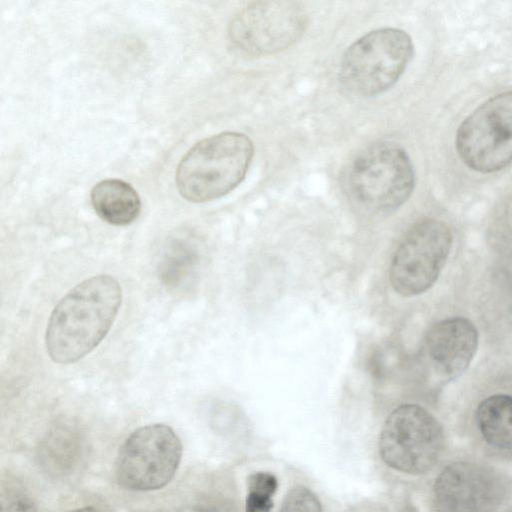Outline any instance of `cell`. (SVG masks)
I'll use <instances>...</instances> for the list:
<instances>
[{"label":"cell","mask_w":512,"mask_h":512,"mask_svg":"<svg viewBox=\"0 0 512 512\" xmlns=\"http://www.w3.org/2000/svg\"><path fill=\"white\" fill-rule=\"evenodd\" d=\"M452 244L449 227L436 219H423L405 233L391 260L389 279L404 297L426 292L437 280Z\"/></svg>","instance_id":"9c48e42d"},{"label":"cell","mask_w":512,"mask_h":512,"mask_svg":"<svg viewBox=\"0 0 512 512\" xmlns=\"http://www.w3.org/2000/svg\"><path fill=\"white\" fill-rule=\"evenodd\" d=\"M90 199L97 215L115 226L131 224L141 211V201L136 190L119 179L98 182L91 190Z\"/></svg>","instance_id":"7c38bea8"},{"label":"cell","mask_w":512,"mask_h":512,"mask_svg":"<svg viewBox=\"0 0 512 512\" xmlns=\"http://www.w3.org/2000/svg\"><path fill=\"white\" fill-rule=\"evenodd\" d=\"M69 512H104V511L96 506H84L81 508L73 509Z\"/></svg>","instance_id":"d6986e66"},{"label":"cell","mask_w":512,"mask_h":512,"mask_svg":"<svg viewBox=\"0 0 512 512\" xmlns=\"http://www.w3.org/2000/svg\"><path fill=\"white\" fill-rule=\"evenodd\" d=\"M443 429L426 409L403 404L386 419L379 437V454L389 467L407 474L431 470L444 448Z\"/></svg>","instance_id":"5b68a950"},{"label":"cell","mask_w":512,"mask_h":512,"mask_svg":"<svg viewBox=\"0 0 512 512\" xmlns=\"http://www.w3.org/2000/svg\"><path fill=\"white\" fill-rule=\"evenodd\" d=\"M456 149L463 163L482 173L498 171L512 162V91L477 107L459 126Z\"/></svg>","instance_id":"ba28073f"},{"label":"cell","mask_w":512,"mask_h":512,"mask_svg":"<svg viewBox=\"0 0 512 512\" xmlns=\"http://www.w3.org/2000/svg\"><path fill=\"white\" fill-rule=\"evenodd\" d=\"M278 488L276 476L270 472H254L247 478L245 512H271L273 496Z\"/></svg>","instance_id":"9a60e30c"},{"label":"cell","mask_w":512,"mask_h":512,"mask_svg":"<svg viewBox=\"0 0 512 512\" xmlns=\"http://www.w3.org/2000/svg\"><path fill=\"white\" fill-rule=\"evenodd\" d=\"M192 512H238L231 504L220 500H205L197 503Z\"/></svg>","instance_id":"ac0fdd59"},{"label":"cell","mask_w":512,"mask_h":512,"mask_svg":"<svg viewBox=\"0 0 512 512\" xmlns=\"http://www.w3.org/2000/svg\"><path fill=\"white\" fill-rule=\"evenodd\" d=\"M121 300V286L110 275L90 277L72 288L48 321L45 344L50 358L70 364L90 353L109 332Z\"/></svg>","instance_id":"6da1fadb"},{"label":"cell","mask_w":512,"mask_h":512,"mask_svg":"<svg viewBox=\"0 0 512 512\" xmlns=\"http://www.w3.org/2000/svg\"><path fill=\"white\" fill-rule=\"evenodd\" d=\"M279 512H322L316 495L304 486L291 489L283 500Z\"/></svg>","instance_id":"2e32d148"},{"label":"cell","mask_w":512,"mask_h":512,"mask_svg":"<svg viewBox=\"0 0 512 512\" xmlns=\"http://www.w3.org/2000/svg\"><path fill=\"white\" fill-rule=\"evenodd\" d=\"M413 42L403 30L379 28L368 32L345 51L339 70L351 93L371 97L391 88L413 56Z\"/></svg>","instance_id":"3957f363"},{"label":"cell","mask_w":512,"mask_h":512,"mask_svg":"<svg viewBox=\"0 0 512 512\" xmlns=\"http://www.w3.org/2000/svg\"><path fill=\"white\" fill-rule=\"evenodd\" d=\"M200 248L190 240H176L164 251L160 263L161 281L170 288L182 287L197 272L201 261Z\"/></svg>","instance_id":"5bb4252c"},{"label":"cell","mask_w":512,"mask_h":512,"mask_svg":"<svg viewBox=\"0 0 512 512\" xmlns=\"http://www.w3.org/2000/svg\"><path fill=\"white\" fill-rule=\"evenodd\" d=\"M500 496L501 487L495 474L468 462L447 466L433 487L437 512H491Z\"/></svg>","instance_id":"30bf717a"},{"label":"cell","mask_w":512,"mask_h":512,"mask_svg":"<svg viewBox=\"0 0 512 512\" xmlns=\"http://www.w3.org/2000/svg\"><path fill=\"white\" fill-rule=\"evenodd\" d=\"M347 186L352 197L366 209L393 211L413 192V165L400 145L380 142L355 158L348 170Z\"/></svg>","instance_id":"277c9868"},{"label":"cell","mask_w":512,"mask_h":512,"mask_svg":"<svg viewBox=\"0 0 512 512\" xmlns=\"http://www.w3.org/2000/svg\"><path fill=\"white\" fill-rule=\"evenodd\" d=\"M1 512H38V509L30 498L16 496L2 502Z\"/></svg>","instance_id":"e0dca14e"},{"label":"cell","mask_w":512,"mask_h":512,"mask_svg":"<svg viewBox=\"0 0 512 512\" xmlns=\"http://www.w3.org/2000/svg\"><path fill=\"white\" fill-rule=\"evenodd\" d=\"M475 325L463 317L435 323L425 337V350L435 372L444 380H454L469 367L478 348Z\"/></svg>","instance_id":"8fae6325"},{"label":"cell","mask_w":512,"mask_h":512,"mask_svg":"<svg viewBox=\"0 0 512 512\" xmlns=\"http://www.w3.org/2000/svg\"><path fill=\"white\" fill-rule=\"evenodd\" d=\"M476 420L487 443L512 450V396L496 394L484 399L477 408Z\"/></svg>","instance_id":"4fadbf2b"},{"label":"cell","mask_w":512,"mask_h":512,"mask_svg":"<svg viewBox=\"0 0 512 512\" xmlns=\"http://www.w3.org/2000/svg\"><path fill=\"white\" fill-rule=\"evenodd\" d=\"M308 23L305 7L291 0L251 2L231 20L228 37L242 53L271 55L297 42Z\"/></svg>","instance_id":"52a82bcc"},{"label":"cell","mask_w":512,"mask_h":512,"mask_svg":"<svg viewBox=\"0 0 512 512\" xmlns=\"http://www.w3.org/2000/svg\"><path fill=\"white\" fill-rule=\"evenodd\" d=\"M254 154L253 142L239 132H222L197 142L176 170L180 195L195 203L218 199L245 178Z\"/></svg>","instance_id":"7a4b0ae2"},{"label":"cell","mask_w":512,"mask_h":512,"mask_svg":"<svg viewBox=\"0 0 512 512\" xmlns=\"http://www.w3.org/2000/svg\"><path fill=\"white\" fill-rule=\"evenodd\" d=\"M182 457V443L165 424H149L133 431L115 461L116 479L131 491H153L174 477Z\"/></svg>","instance_id":"8992f818"}]
</instances>
